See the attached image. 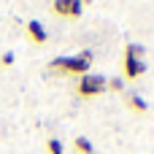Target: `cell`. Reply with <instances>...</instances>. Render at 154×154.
Returning <instances> with one entry per match:
<instances>
[{"label":"cell","mask_w":154,"mask_h":154,"mask_svg":"<svg viewBox=\"0 0 154 154\" xmlns=\"http://www.w3.org/2000/svg\"><path fill=\"white\" fill-rule=\"evenodd\" d=\"M65 8H68V16L70 19H79L84 14V3L81 0H65Z\"/></svg>","instance_id":"5b68a950"},{"label":"cell","mask_w":154,"mask_h":154,"mask_svg":"<svg viewBox=\"0 0 154 154\" xmlns=\"http://www.w3.org/2000/svg\"><path fill=\"white\" fill-rule=\"evenodd\" d=\"M106 89H108L106 76H81L79 79V87H76V92L81 97H95V95H103Z\"/></svg>","instance_id":"7a4b0ae2"},{"label":"cell","mask_w":154,"mask_h":154,"mask_svg":"<svg viewBox=\"0 0 154 154\" xmlns=\"http://www.w3.org/2000/svg\"><path fill=\"white\" fill-rule=\"evenodd\" d=\"M108 89H111V92H122V89H125V81H122V79H111V81H108Z\"/></svg>","instance_id":"30bf717a"},{"label":"cell","mask_w":154,"mask_h":154,"mask_svg":"<svg viewBox=\"0 0 154 154\" xmlns=\"http://www.w3.org/2000/svg\"><path fill=\"white\" fill-rule=\"evenodd\" d=\"M143 51H146V49H143L141 43H127V46H125V57H135V60H141Z\"/></svg>","instance_id":"ba28073f"},{"label":"cell","mask_w":154,"mask_h":154,"mask_svg":"<svg viewBox=\"0 0 154 154\" xmlns=\"http://www.w3.org/2000/svg\"><path fill=\"white\" fill-rule=\"evenodd\" d=\"M14 62V54H3V65H11Z\"/></svg>","instance_id":"8fae6325"},{"label":"cell","mask_w":154,"mask_h":154,"mask_svg":"<svg viewBox=\"0 0 154 154\" xmlns=\"http://www.w3.org/2000/svg\"><path fill=\"white\" fill-rule=\"evenodd\" d=\"M73 146H76V152L79 154H95V149H92V143L84 138V135H79L76 141H73Z\"/></svg>","instance_id":"52a82bcc"},{"label":"cell","mask_w":154,"mask_h":154,"mask_svg":"<svg viewBox=\"0 0 154 154\" xmlns=\"http://www.w3.org/2000/svg\"><path fill=\"white\" fill-rule=\"evenodd\" d=\"M46 149H49V154H62L65 152V149H62V141H57V138L46 141Z\"/></svg>","instance_id":"9c48e42d"},{"label":"cell","mask_w":154,"mask_h":154,"mask_svg":"<svg viewBox=\"0 0 154 154\" xmlns=\"http://www.w3.org/2000/svg\"><path fill=\"white\" fill-rule=\"evenodd\" d=\"M146 73V62L143 60H135V57H125V76L127 79H138Z\"/></svg>","instance_id":"3957f363"},{"label":"cell","mask_w":154,"mask_h":154,"mask_svg":"<svg viewBox=\"0 0 154 154\" xmlns=\"http://www.w3.org/2000/svg\"><path fill=\"white\" fill-rule=\"evenodd\" d=\"M89 65H92V51H81L76 57H57V60H51V70L73 73V76H89Z\"/></svg>","instance_id":"6da1fadb"},{"label":"cell","mask_w":154,"mask_h":154,"mask_svg":"<svg viewBox=\"0 0 154 154\" xmlns=\"http://www.w3.org/2000/svg\"><path fill=\"white\" fill-rule=\"evenodd\" d=\"M127 106H130L135 114H146V108H149V103H146L141 95H133V97H127Z\"/></svg>","instance_id":"8992f818"},{"label":"cell","mask_w":154,"mask_h":154,"mask_svg":"<svg viewBox=\"0 0 154 154\" xmlns=\"http://www.w3.org/2000/svg\"><path fill=\"white\" fill-rule=\"evenodd\" d=\"M27 35H30L35 43H46V38H49V35H46V27H43L38 19H30V22H27Z\"/></svg>","instance_id":"277c9868"}]
</instances>
